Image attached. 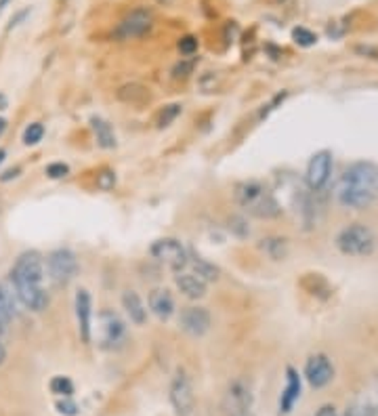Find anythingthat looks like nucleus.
Segmentation results:
<instances>
[{"instance_id":"nucleus-1","label":"nucleus","mask_w":378,"mask_h":416,"mask_svg":"<svg viewBox=\"0 0 378 416\" xmlns=\"http://www.w3.org/2000/svg\"><path fill=\"white\" fill-rule=\"evenodd\" d=\"M11 282L21 305L34 314H40L49 307V295L42 286L45 280V258L38 250H25L17 256L11 267Z\"/></svg>"},{"instance_id":"nucleus-2","label":"nucleus","mask_w":378,"mask_h":416,"mask_svg":"<svg viewBox=\"0 0 378 416\" xmlns=\"http://www.w3.org/2000/svg\"><path fill=\"white\" fill-rule=\"evenodd\" d=\"M378 196V167L372 162H353L341 174L336 198L347 208H366Z\"/></svg>"},{"instance_id":"nucleus-3","label":"nucleus","mask_w":378,"mask_h":416,"mask_svg":"<svg viewBox=\"0 0 378 416\" xmlns=\"http://www.w3.org/2000/svg\"><path fill=\"white\" fill-rule=\"evenodd\" d=\"M233 198L250 217L256 219H276L282 215V206L273 191L261 181H242L233 189Z\"/></svg>"},{"instance_id":"nucleus-4","label":"nucleus","mask_w":378,"mask_h":416,"mask_svg":"<svg viewBox=\"0 0 378 416\" xmlns=\"http://www.w3.org/2000/svg\"><path fill=\"white\" fill-rule=\"evenodd\" d=\"M336 246L343 254H349V256H368L374 252L377 238L370 227L362 223H353L336 236Z\"/></svg>"},{"instance_id":"nucleus-5","label":"nucleus","mask_w":378,"mask_h":416,"mask_svg":"<svg viewBox=\"0 0 378 416\" xmlns=\"http://www.w3.org/2000/svg\"><path fill=\"white\" fill-rule=\"evenodd\" d=\"M47 271L53 284L66 286L78 273V258L70 249H55L47 256Z\"/></svg>"},{"instance_id":"nucleus-6","label":"nucleus","mask_w":378,"mask_h":416,"mask_svg":"<svg viewBox=\"0 0 378 416\" xmlns=\"http://www.w3.org/2000/svg\"><path fill=\"white\" fill-rule=\"evenodd\" d=\"M170 404H172L177 416H194V410H196L194 387H191L187 372L181 368L175 372L172 383H170Z\"/></svg>"},{"instance_id":"nucleus-7","label":"nucleus","mask_w":378,"mask_h":416,"mask_svg":"<svg viewBox=\"0 0 378 416\" xmlns=\"http://www.w3.org/2000/svg\"><path fill=\"white\" fill-rule=\"evenodd\" d=\"M223 415L225 416H254V398L250 387L244 381L229 383L223 398Z\"/></svg>"},{"instance_id":"nucleus-8","label":"nucleus","mask_w":378,"mask_h":416,"mask_svg":"<svg viewBox=\"0 0 378 416\" xmlns=\"http://www.w3.org/2000/svg\"><path fill=\"white\" fill-rule=\"evenodd\" d=\"M150 254L164 263L166 267H170L172 271H181L187 267V258H189V250L185 249L179 240L175 238H162V240H155L151 244Z\"/></svg>"},{"instance_id":"nucleus-9","label":"nucleus","mask_w":378,"mask_h":416,"mask_svg":"<svg viewBox=\"0 0 378 416\" xmlns=\"http://www.w3.org/2000/svg\"><path fill=\"white\" fill-rule=\"evenodd\" d=\"M153 28V13L150 8H135L131 11L114 30L116 40H133L146 36Z\"/></svg>"},{"instance_id":"nucleus-10","label":"nucleus","mask_w":378,"mask_h":416,"mask_svg":"<svg viewBox=\"0 0 378 416\" xmlns=\"http://www.w3.org/2000/svg\"><path fill=\"white\" fill-rule=\"evenodd\" d=\"M99 328H101V347L103 349L114 351L126 343V326L116 311L103 309L99 314Z\"/></svg>"},{"instance_id":"nucleus-11","label":"nucleus","mask_w":378,"mask_h":416,"mask_svg":"<svg viewBox=\"0 0 378 416\" xmlns=\"http://www.w3.org/2000/svg\"><path fill=\"white\" fill-rule=\"evenodd\" d=\"M330 174H332V152H328V150L315 152L307 165V170H305L307 187L311 191H321L328 185Z\"/></svg>"},{"instance_id":"nucleus-12","label":"nucleus","mask_w":378,"mask_h":416,"mask_svg":"<svg viewBox=\"0 0 378 416\" xmlns=\"http://www.w3.org/2000/svg\"><path fill=\"white\" fill-rule=\"evenodd\" d=\"M334 364L326 353H315L305 364V379L313 389H324L334 379Z\"/></svg>"},{"instance_id":"nucleus-13","label":"nucleus","mask_w":378,"mask_h":416,"mask_svg":"<svg viewBox=\"0 0 378 416\" xmlns=\"http://www.w3.org/2000/svg\"><path fill=\"white\" fill-rule=\"evenodd\" d=\"M179 326L189 336H204L211 331V314L206 307H185L179 316Z\"/></svg>"},{"instance_id":"nucleus-14","label":"nucleus","mask_w":378,"mask_h":416,"mask_svg":"<svg viewBox=\"0 0 378 416\" xmlns=\"http://www.w3.org/2000/svg\"><path fill=\"white\" fill-rule=\"evenodd\" d=\"M76 309V322H78V333L82 343H90L93 338V299L88 295V290H78L74 299Z\"/></svg>"},{"instance_id":"nucleus-15","label":"nucleus","mask_w":378,"mask_h":416,"mask_svg":"<svg viewBox=\"0 0 378 416\" xmlns=\"http://www.w3.org/2000/svg\"><path fill=\"white\" fill-rule=\"evenodd\" d=\"M302 381L297 368L288 366L286 368V387L280 396V415H290L297 402L301 400Z\"/></svg>"},{"instance_id":"nucleus-16","label":"nucleus","mask_w":378,"mask_h":416,"mask_svg":"<svg viewBox=\"0 0 378 416\" xmlns=\"http://www.w3.org/2000/svg\"><path fill=\"white\" fill-rule=\"evenodd\" d=\"M148 303H150L151 314L162 322L170 320L172 314H175V299H172L170 290H166V288H153L150 292Z\"/></svg>"},{"instance_id":"nucleus-17","label":"nucleus","mask_w":378,"mask_h":416,"mask_svg":"<svg viewBox=\"0 0 378 416\" xmlns=\"http://www.w3.org/2000/svg\"><path fill=\"white\" fill-rule=\"evenodd\" d=\"M175 284L177 288L183 292V297L191 299V301H198L206 295V282L200 280L196 273L191 271H177L175 275Z\"/></svg>"},{"instance_id":"nucleus-18","label":"nucleus","mask_w":378,"mask_h":416,"mask_svg":"<svg viewBox=\"0 0 378 416\" xmlns=\"http://www.w3.org/2000/svg\"><path fill=\"white\" fill-rule=\"evenodd\" d=\"M122 307H124V311H126V316L133 324L143 326L148 322V307L135 290H126L122 295Z\"/></svg>"},{"instance_id":"nucleus-19","label":"nucleus","mask_w":378,"mask_h":416,"mask_svg":"<svg viewBox=\"0 0 378 416\" xmlns=\"http://www.w3.org/2000/svg\"><path fill=\"white\" fill-rule=\"evenodd\" d=\"M116 97H118V101H122L126 105H146V103H150L151 93L143 84L126 83L116 90Z\"/></svg>"},{"instance_id":"nucleus-20","label":"nucleus","mask_w":378,"mask_h":416,"mask_svg":"<svg viewBox=\"0 0 378 416\" xmlns=\"http://www.w3.org/2000/svg\"><path fill=\"white\" fill-rule=\"evenodd\" d=\"M90 129L95 133V139H97L99 148H103V150H114L116 148V133H114V129L107 120H103L101 116H93L90 118Z\"/></svg>"},{"instance_id":"nucleus-21","label":"nucleus","mask_w":378,"mask_h":416,"mask_svg":"<svg viewBox=\"0 0 378 416\" xmlns=\"http://www.w3.org/2000/svg\"><path fill=\"white\" fill-rule=\"evenodd\" d=\"M187 265L194 269L191 273H196V275H198L200 280H204L206 284H208V282L219 280V275H221L219 267H215L213 263H208L206 258H202V256H198V254H194V252H189Z\"/></svg>"},{"instance_id":"nucleus-22","label":"nucleus","mask_w":378,"mask_h":416,"mask_svg":"<svg viewBox=\"0 0 378 416\" xmlns=\"http://www.w3.org/2000/svg\"><path fill=\"white\" fill-rule=\"evenodd\" d=\"M259 249L263 250L269 258L282 261V258L288 256V240H284V238H265V240H261Z\"/></svg>"},{"instance_id":"nucleus-23","label":"nucleus","mask_w":378,"mask_h":416,"mask_svg":"<svg viewBox=\"0 0 378 416\" xmlns=\"http://www.w3.org/2000/svg\"><path fill=\"white\" fill-rule=\"evenodd\" d=\"M179 116H181V105H179V103L164 105V107L155 114V126H158V129H166V126H170Z\"/></svg>"},{"instance_id":"nucleus-24","label":"nucleus","mask_w":378,"mask_h":416,"mask_svg":"<svg viewBox=\"0 0 378 416\" xmlns=\"http://www.w3.org/2000/svg\"><path fill=\"white\" fill-rule=\"evenodd\" d=\"M11 322H13V305H11L8 295L0 286V334L8 333Z\"/></svg>"},{"instance_id":"nucleus-25","label":"nucleus","mask_w":378,"mask_h":416,"mask_svg":"<svg viewBox=\"0 0 378 416\" xmlns=\"http://www.w3.org/2000/svg\"><path fill=\"white\" fill-rule=\"evenodd\" d=\"M49 387H51V393H55L59 398H72L74 396V383L68 376H53Z\"/></svg>"},{"instance_id":"nucleus-26","label":"nucleus","mask_w":378,"mask_h":416,"mask_svg":"<svg viewBox=\"0 0 378 416\" xmlns=\"http://www.w3.org/2000/svg\"><path fill=\"white\" fill-rule=\"evenodd\" d=\"M307 280L313 282V286H305L313 297H330V286L319 273H307Z\"/></svg>"},{"instance_id":"nucleus-27","label":"nucleus","mask_w":378,"mask_h":416,"mask_svg":"<svg viewBox=\"0 0 378 416\" xmlns=\"http://www.w3.org/2000/svg\"><path fill=\"white\" fill-rule=\"evenodd\" d=\"M45 137V126L40 122H32L25 131H23V143L25 145H36L40 143Z\"/></svg>"},{"instance_id":"nucleus-28","label":"nucleus","mask_w":378,"mask_h":416,"mask_svg":"<svg viewBox=\"0 0 378 416\" xmlns=\"http://www.w3.org/2000/svg\"><path fill=\"white\" fill-rule=\"evenodd\" d=\"M227 230L237 238H248V234H250V227L246 225L244 217H229L227 219Z\"/></svg>"},{"instance_id":"nucleus-29","label":"nucleus","mask_w":378,"mask_h":416,"mask_svg":"<svg viewBox=\"0 0 378 416\" xmlns=\"http://www.w3.org/2000/svg\"><path fill=\"white\" fill-rule=\"evenodd\" d=\"M179 53L181 55H185V57H191V55H196L198 53V47H200V40L196 38V36H191V34H187V36H183L181 40H179Z\"/></svg>"},{"instance_id":"nucleus-30","label":"nucleus","mask_w":378,"mask_h":416,"mask_svg":"<svg viewBox=\"0 0 378 416\" xmlns=\"http://www.w3.org/2000/svg\"><path fill=\"white\" fill-rule=\"evenodd\" d=\"M196 61L194 59H181L175 68H172V78L175 81H185L189 78V74H194Z\"/></svg>"},{"instance_id":"nucleus-31","label":"nucleus","mask_w":378,"mask_h":416,"mask_svg":"<svg viewBox=\"0 0 378 416\" xmlns=\"http://www.w3.org/2000/svg\"><path fill=\"white\" fill-rule=\"evenodd\" d=\"M293 38H295V42L301 44V47H313V44L317 42V36H315L311 30H307V28H295V30H293Z\"/></svg>"},{"instance_id":"nucleus-32","label":"nucleus","mask_w":378,"mask_h":416,"mask_svg":"<svg viewBox=\"0 0 378 416\" xmlns=\"http://www.w3.org/2000/svg\"><path fill=\"white\" fill-rule=\"evenodd\" d=\"M345 416H377L374 408L370 404H364V402H355L351 406H347L345 410Z\"/></svg>"},{"instance_id":"nucleus-33","label":"nucleus","mask_w":378,"mask_h":416,"mask_svg":"<svg viewBox=\"0 0 378 416\" xmlns=\"http://www.w3.org/2000/svg\"><path fill=\"white\" fill-rule=\"evenodd\" d=\"M55 408H57V412L64 416H76L78 415V404H76L72 398H64V400H59L57 404H55Z\"/></svg>"},{"instance_id":"nucleus-34","label":"nucleus","mask_w":378,"mask_h":416,"mask_svg":"<svg viewBox=\"0 0 378 416\" xmlns=\"http://www.w3.org/2000/svg\"><path fill=\"white\" fill-rule=\"evenodd\" d=\"M114 185H116V172H112V170H103V172L97 177V187H99V189L107 191V189H112Z\"/></svg>"},{"instance_id":"nucleus-35","label":"nucleus","mask_w":378,"mask_h":416,"mask_svg":"<svg viewBox=\"0 0 378 416\" xmlns=\"http://www.w3.org/2000/svg\"><path fill=\"white\" fill-rule=\"evenodd\" d=\"M68 172H70V167L64 165V162H53V165L47 167V174H49L51 179H61V177H66Z\"/></svg>"},{"instance_id":"nucleus-36","label":"nucleus","mask_w":378,"mask_h":416,"mask_svg":"<svg viewBox=\"0 0 378 416\" xmlns=\"http://www.w3.org/2000/svg\"><path fill=\"white\" fill-rule=\"evenodd\" d=\"M32 13V8H23V11H19L13 19H11V23H8V30H15L17 25H21L23 21H25V17Z\"/></svg>"},{"instance_id":"nucleus-37","label":"nucleus","mask_w":378,"mask_h":416,"mask_svg":"<svg viewBox=\"0 0 378 416\" xmlns=\"http://www.w3.org/2000/svg\"><path fill=\"white\" fill-rule=\"evenodd\" d=\"M315 416H338V415H336V408H334L332 404H324V406L315 412Z\"/></svg>"},{"instance_id":"nucleus-38","label":"nucleus","mask_w":378,"mask_h":416,"mask_svg":"<svg viewBox=\"0 0 378 416\" xmlns=\"http://www.w3.org/2000/svg\"><path fill=\"white\" fill-rule=\"evenodd\" d=\"M21 174V168L15 167V168H8L2 177H0V181H11V179H17Z\"/></svg>"},{"instance_id":"nucleus-39","label":"nucleus","mask_w":378,"mask_h":416,"mask_svg":"<svg viewBox=\"0 0 378 416\" xmlns=\"http://www.w3.org/2000/svg\"><path fill=\"white\" fill-rule=\"evenodd\" d=\"M4 131H6V120H4V118L0 116V137L4 135Z\"/></svg>"},{"instance_id":"nucleus-40","label":"nucleus","mask_w":378,"mask_h":416,"mask_svg":"<svg viewBox=\"0 0 378 416\" xmlns=\"http://www.w3.org/2000/svg\"><path fill=\"white\" fill-rule=\"evenodd\" d=\"M4 359H6V349H4V347H2V343H0V364H2Z\"/></svg>"},{"instance_id":"nucleus-41","label":"nucleus","mask_w":378,"mask_h":416,"mask_svg":"<svg viewBox=\"0 0 378 416\" xmlns=\"http://www.w3.org/2000/svg\"><path fill=\"white\" fill-rule=\"evenodd\" d=\"M0 109H6V97L0 95Z\"/></svg>"},{"instance_id":"nucleus-42","label":"nucleus","mask_w":378,"mask_h":416,"mask_svg":"<svg viewBox=\"0 0 378 416\" xmlns=\"http://www.w3.org/2000/svg\"><path fill=\"white\" fill-rule=\"evenodd\" d=\"M4 158H6V152H4V150H2V148H0V165H2V162H4Z\"/></svg>"},{"instance_id":"nucleus-43","label":"nucleus","mask_w":378,"mask_h":416,"mask_svg":"<svg viewBox=\"0 0 378 416\" xmlns=\"http://www.w3.org/2000/svg\"><path fill=\"white\" fill-rule=\"evenodd\" d=\"M155 2H158V4H172L175 0H155Z\"/></svg>"},{"instance_id":"nucleus-44","label":"nucleus","mask_w":378,"mask_h":416,"mask_svg":"<svg viewBox=\"0 0 378 416\" xmlns=\"http://www.w3.org/2000/svg\"><path fill=\"white\" fill-rule=\"evenodd\" d=\"M8 0H0V13H2V8H4V4H6Z\"/></svg>"},{"instance_id":"nucleus-45","label":"nucleus","mask_w":378,"mask_h":416,"mask_svg":"<svg viewBox=\"0 0 378 416\" xmlns=\"http://www.w3.org/2000/svg\"><path fill=\"white\" fill-rule=\"evenodd\" d=\"M0 208H2V198H0Z\"/></svg>"}]
</instances>
